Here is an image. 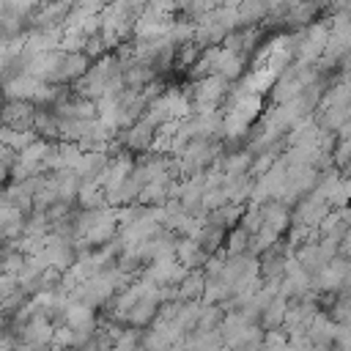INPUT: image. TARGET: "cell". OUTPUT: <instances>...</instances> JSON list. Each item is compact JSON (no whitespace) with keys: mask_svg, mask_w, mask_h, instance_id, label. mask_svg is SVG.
<instances>
[{"mask_svg":"<svg viewBox=\"0 0 351 351\" xmlns=\"http://www.w3.org/2000/svg\"><path fill=\"white\" fill-rule=\"evenodd\" d=\"M132 167H134V156L126 154V151H115V154H110V162H107V167L101 170V176H99L96 184H99L104 192H110V189L121 186V184L129 178Z\"/></svg>","mask_w":351,"mask_h":351,"instance_id":"obj_7","label":"cell"},{"mask_svg":"<svg viewBox=\"0 0 351 351\" xmlns=\"http://www.w3.org/2000/svg\"><path fill=\"white\" fill-rule=\"evenodd\" d=\"M225 236H228V233H225L222 228L203 222V225H200V230L195 233V241H197L208 255H217V252L225 247Z\"/></svg>","mask_w":351,"mask_h":351,"instance_id":"obj_22","label":"cell"},{"mask_svg":"<svg viewBox=\"0 0 351 351\" xmlns=\"http://www.w3.org/2000/svg\"><path fill=\"white\" fill-rule=\"evenodd\" d=\"M176 261L189 271H200L208 261V252L195 239H178L176 241Z\"/></svg>","mask_w":351,"mask_h":351,"instance_id":"obj_15","label":"cell"},{"mask_svg":"<svg viewBox=\"0 0 351 351\" xmlns=\"http://www.w3.org/2000/svg\"><path fill=\"white\" fill-rule=\"evenodd\" d=\"M0 140H3V145H5V148H11L14 154H22L30 143H36V140H38V134H36L33 129L14 132V129H3V126H0Z\"/></svg>","mask_w":351,"mask_h":351,"instance_id":"obj_23","label":"cell"},{"mask_svg":"<svg viewBox=\"0 0 351 351\" xmlns=\"http://www.w3.org/2000/svg\"><path fill=\"white\" fill-rule=\"evenodd\" d=\"M261 219H263L261 222L263 228L274 230L277 236H285L291 228V208L282 206L280 200H266V203H261Z\"/></svg>","mask_w":351,"mask_h":351,"instance_id":"obj_14","label":"cell"},{"mask_svg":"<svg viewBox=\"0 0 351 351\" xmlns=\"http://www.w3.org/2000/svg\"><path fill=\"white\" fill-rule=\"evenodd\" d=\"M222 154H225L222 140H189V143L176 154L181 178L203 176L206 170H211V167L219 162Z\"/></svg>","mask_w":351,"mask_h":351,"instance_id":"obj_1","label":"cell"},{"mask_svg":"<svg viewBox=\"0 0 351 351\" xmlns=\"http://www.w3.org/2000/svg\"><path fill=\"white\" fill-rule=\"evenodd\" d=\"M44 351H74V348H63V346H55V343H49Z\"/></svg>","mask_w":351,"mask_h":351,"instance_id":"obj_38","label":"cell"},{"mask_svg":"<svg viewBox=\"0 0 351 351\" xmlns=\"http://www.w3.org/2000/svg\"><path fill=\"white\" fill-rule=\"evenodd\" d=\"M19 236H25V214L5 203L0 208V241H16Z\"/></svg>","mask_w":351,"mask_h":351,"instance_id":"obj_17","label":"cell"},{"mask_svg":"<svg viewBox=\"0 0 351 351\" xmlns=\"http://www.w3.org/2000/svg\"><path fill=\"white\" fill-rule=\"evenodd\" d=\"M285 313H288V299L277 293V296H274V299L266 304V310L261 313V318H258V326H261V329H282Z\"/></svg>","mask_w":351,"mask_h":351,"instance_id":"obj_21","label":"cell"},{"mask_svg":"<svg viewBox=\"0 0 351 351\" xmlns=\"http://www.w3.org/2000/svg\"><path fill=\"white\" fill-rule=\"evenodd\" d=\"M326 214H329L326 200L318 197L315 192H310V195H304V197H299V200L293 203V208H291V225L315 230V225H318Z\"/></svg>","mask_w":351,"mask_h":351,"instance_id":"obj_4","label":"cell"},{"mask_svg":"<svg viewBox=\"0 0 351 351\" xmlns=\"http://www.w3.org/2000/svg\"><path fill=\"white\" fill-rule=\"evenodd\" d=\"M230 85L228 80L217 77V74H208V77H197L186 90L189 96V104H192V112H214V110H222L228 93H230Z\"/></svg>","mask_w":351,"mask_h":351,"instance_id":"obj_2","label":"cell"},{"mask_svg":"<svg viewBox=\"0 0 351 351\" xmlns=\"http://www.w3.org/2000/svg\"><path fill=\"white\" fill-rule=\"evenodd\" d=\"M49 178H52V186L58 192V200L74 206L77 203V195L82 189V181L77 178V173L74 170H58V173H49Z\"/></svg>","mask_w":351,"mask_h":351,"instance_id":"obj_16","label":"cell"},{"mask_svg":"<svg viewBox=\"0 0 351 351\" xmlns=\"http://www.w3.org/2000/svg\"><path fill=\"white\" fill-rule=\"evenodd\" d=\"M329 351H351V324H337L335 343Z\"/></svg>","mask_w":351,"mask_h":351,"instance_id":"obj_32","label":"cell"},{"mask_svg":"<svg viewBox=\"0 0 351 351\" xmlns=\"http://www.w3.org/2000/svg\"><path fill=\"white\" fill-rule=\"evenodd\" d=\"M14 351H38V348H33V346H27V343H16Z\"/></svg>","mask_w":351,"mask_h":351,"instance_id":"obj_39","label":"cell"},{"mask_svg":"<svg viewBox=\"0 0 351 351\" xmlns=\"http://www.w3.org/2000/svg\"><path fill=\"white\" fill-rule=\"evenodd\" d=\"M16 348V337L8 332V326L0 332V351H14Z\"/></svg>","mask_w":351,"mask_h":351,"instance_id":"obj_34","label":"cell"},{"mask_svg":"<svg viewBox=\"0 0 351 351\" xmlns=\"http://www.w3.org/2000/svg\"><path fill=\"white\" fill-rule=\"evenodd\" d=\"M5 66H8V58L3 55V58H0V85L5 82Z\"/></svg>","mask_w":351,"mask_h":351,"instance_id":"obj_37","label":"cell"},{"mask_svg":"<svg viewBox=\"0 0 351 351\" xmlns=\"http://www.w3.org/2000/svg\"><path fill=\"white\" fill-rule=\"evenodd\" d=\"M0 271H3V269H0Z\"/></svg>","mask_w":351,"mask_h":351,"instance_id":"obj_43","label":"cell"},{"mask_svg":"<svg viewBox=\"0 0 351 351\" xmlns=\"http://www.w3.org/2000/svg\"><path fill=\"white\" fill-rule=\"evenodd\" d=\"M222 315H225V310H222L219 304H203L195 332H197V335H203V332H217L219 324H222Z\"/></svg>","mask_w":351,"mask_h":351,"instance_id":"obj_27","label":"cell"},{"mask_svg":"<svg viewBox=\"0 0 351 351\" xmlns=\"http://www.w3.org/2000/svg\"><path fill=\"white\" fill-rule=\"evenodd\" d=\"M25 258H27V255H25L22 250H16L14 244L5 241L3 250H0V269L8 271V274H16V277H19V271L25 269Z\"/></svg>","mask_w":351,"mask_h":351,"instance_id":"obj_26","label":"cell"},{"mask_svg":"<svg viewBox=\"0 0 351 351\" xmlns=\"http://www.w3.org/2000/svg\"><path fill=\"white\" fill-rule=\"evenodd\" d=\"M36 112H38V107L30 104V101L0 99V126H3V129H14V132L33 129V123H36Z\"/></svg>","mask_w":351,"mask_h":351,"instance_id":"obj_3","label":"cell"},{"mask_svg":"<svg viewBox=\"0 0 351 351\" xmlns=\"http://www.w3.org/2000/svg\"><path fill=\"white\" fill-rule=\"evenodd\" d=\"M3 244H5V241H0V250H3Z\"/></svg>","mask_w":351,"mask_h":351,"instance_id":"obj_42","label":"cell"},{"mask_svg":"<svg viewBox=\"0 0 351 351\" xmlns=\"http://www.w3.org/2000/svg\"><path fill=\"white\" fill-rule=\"evenodd\" d=\"M41 3H44V0H8V11H5V14L19 16L22 22H30V16L41 8Z\"/></svg>","mask_w":351,"mask_h":351,"instance_id":"obj_31","label":"cell"},{"mask_svg":"<svg viewBox=\"0 0 351 351\" xmlns=\"http://www.w3.org/2000/svg\"><path fill=\"white\" fill-rule=\"evenodd\" d=\"M140 335H143V329L123 326V329L118 332V337L112 340L110 351H132V348H137V346H140Z\"/></svg>","mask_w":351,"mask_h":351,"instance_id":"obj_29","label":"cell"},{"mask_svg":"<svg viewBox=\"0 0 351 351\" xmlns=\"http://www.w3.org/2000/svg\"><path fill=\"white\" fill-rule=\"evenodd\" d=\"M132 351H145V348H143V346H137V348H132Z\"/></svg>","mask_w":351,"mask_h":351,"instance_id":"obj_41","label":"cell"},{"mask_svg":"<svg viewBox=\"0 0 351 351\" xmlns=\"http://www.w3.org/2000/svg\"><path fill=\"white\" fill-rule=\"evenodd\" d=\"M225 255H239V252H247L250 250V233L241 228V225H236L233 230H228V236H225Z\"/></svg>","mask_w":351,"mask_h":351,"instance_id":"obj_28","label":"cell"},{"mask_svg":"<svg viewBox=\"0 0 351 351\" xmlns=\"http://www.w3.org/2000/svg\"><path fill=\"white\" fill-rule=\"evenodd\" d=\"M173 184H176V181H170V178H154V181H148V184L140 189L137 203H143V206H165V203L170 200Z\"/></svg>","mask_w":351,"mask_h":351,"instance_id":"obj_19","label":"cell"},{"mask_svg":"<svg viewBox=\"0 0 351 351\" xmlns=\"http://www.w3.org/2000/svg\"><path fill=\"white\" fill-rule=\"evenodd\" d=\"M318 14H321V5L315 0H293L288 14H285V19H282V25L291 27V30H304L318 19Z\"/></svg>","mask_w":351,"mask_h":351,"instance_id":"obj_12","label":"cell"},{"mask_svg":"<svg viewBox=\"0 0 351 351\" xmlns=\"http://www.w3.org/2000/svg\"><path fill=\"white\" fill-rule=\"evenodd\" d=\"M107 206V197H104V189L99 184H82L80 195H77V208H104Z\"/></svg>","mask_w":351,"mask_h":351,"instance_id":"obj_25","label":"cell"},{"mask_svg":"<svg viewBox=\"0 0 351 351\" xmlns=\"http://www.w3.org/2000/svg\"><path fill=\"white\" fill-rule=\"evenodd\" d=\"M11 181V167H5V165H0V186H5Z\"/></svg>","mask_w":351,"mask_h":351,"instance_id":"obj_35","label":"cell"},{"mask_svg":"<svg viewBox=\"0 0 351 351\" xmlns=\"http://www.w3.org/2000/svg\"><path fill=\"white\" fill-rule=\"evenodd\" d=\"M329 318L335 324H351V293H337L332 307H329Z\"/></svg>","mask_w":351,"mask_h":351,"instance_id":"obj_30","label":"cell"},{"mask_svg":"<svg viewBox=\"0 0 351 351\" xmlns=\"http://www.w3.org/2000/svg\"><path fill=\"white\" fill-rule=\"evenodd\" d=\"M107 162H110V154L107 151H82L80 159H77V165H74V173H77V178L82 184H96L99 176H101V170L107 167Z\"/></svg>","mask_w":351,"mask_h":351,"instance_id":"obj_10","label":"cell"},{"mask_svg":"<svg viewBox=\"0 0 351 351\" xmlns=\"http://www.w3.org/2000/svg\"><path fill=\"white\" fill-rule=\"evenodd\" d=\"M252 159H255L252 151H247V148H236V151H230V154H222L219 162H217L214 167H219L225 178H241V176H250V170H252Z\"/></svg>","mask_w":351,"mask_h":351,"instance_id":"obj_11","label":"cell"},{"mask_svg":"<svg viewBox=\"0 0 351 351\" xmlns=\"http://www.w3.org/2000/svg\"><path fill=\"white\" fill-rule=\"evenodd\" d=\"M346 104H351V82L340 80V82H335L332 88L324 90L318 107H346Z\"/></svg>","mask_w":351,"mask_h":351,"instance_id":"obj_24","label":"cell"},{"mask_svg":"<svg viewBox=\"0 0 351 351\" xmlns=\"http://www.w3.org/2000/svg\"><path fill=\"white\" fill-rule=\"evenodd\" d=\"M58 324H66L69 329H80V332H96L99 329V315H96L93 307H88V304H82V302L69 296L66 310H63Z\"/></svg>","mask_w":351,"mask_h":351,"instance_id":"obj_9","label":"cell"},{"mask_svg":"<svg viewBox=\"0 0 351 351\" xmlns=\"http://www.w3.org/2000/svg\"><path fill=\"white\" fill-rule=\"evenodd\" d=\"M203 285H206L203 271H186V277L173 288V299L176 302H203Z\"/></svg>","mask_w":351,"mask_h":351,"instance_id":"obj_18","label":"cell"},{"mask_svg":"<svg viewBox=\"0 0 351 351\" xmlns=\"http://www.w3.org/2000/svg\"><path fill=\"white\" fill-rule=\"evenodd\" d=\"M241 214H244V206H233V203H225V206H219V208L208 211L203 222H208V225H217V228H222V230L228 233V230H233V228L239 225Z\"/></svg>","mask_w":351,"mask_h":351,"instance_id":"obj_20","label":"cell"},{"mask_svg":"<svg viewBox=\"0 0 351 351\" xmlns=\"http://www.w3.org/2000/svg\"><path fill=\"white\" fill-rule=\"evenodd\" d=\"M47 244H44V261H47V266L49 269H55V271H69L71 266H74V261H77V247H74V241H69V239H58V236H47L44 239Z\"/></svg>","mask_w":351,"mask_h":351,"instance_id":"obj_6","label":"cell"},{"mask_svg":"<svg viewBox=\"0 0 351 351\" xmlns=\"http://www.w3.org/2000/svg\"><path fill=\"white\" fill-rule=\"evenodd\" d=\"M271 351H293L291 346H280V348H271Z\"/></svg>","mask_w":351,"mask_h":351,"instance_id":"obj_40","label":"cell"},{"mask_svg":"<svg viewBox=\"0 0 351 351\" xmlns=\"http://www.w3.org/2000/svg\"><path fill=\"white\" fill-rule=\"evenodd\" d=\"M261 41H263V30H261V25H252V27H236V30H230V33L225 36L222 47H225L228 52H233V55L250 60V58L258 52Z\"/></svg>","mask_w":351,"mask_h":351,"instance_id":"obj_5","label":"cell"},{"mask_svg":"<svg viewBox=\"0 0 351 351\" xmlns=\"http://www.w3.org/2000/svg\"><path fill=\"white\" fill-rule=\"evenodd\" d=\"M230 351H261V346H258V343H247V346H236V348H230Z\"/></svg>","mask_w":351,"mask_h":351,"instance_id":"obj_36","label":"cell"},{"mask_svg":"<svg viewBox=\"0 0 351 351\" xmlns=\"http://www.w3.org/2000/svg\"><path fill=\"white\" fill-rule=\"evenodd\" d=\"M348 266H351V261H346V258H340V255L332 258V261L313 277V291H318V293H340Z\"/></svg>","mask_w":351,"mask_h":351,"instance_id":"obj_8","label":"cell"},{"mask_svg":"<svg viewBox=\"0 0 351 351\" xmlns=\"http://www.w3.org/2000/svg\"><path fill=\"white\" fill-rule=\"evenodd\" d=\"M19 291V277L16 274H8V271H0V299L3 296H11Z\"/></svg>","mask_w":351,"mask_h":351,"instance_id":"obj_33","label":"cell"},{"mask_svg":"<svg viewBox=\"0 0 351 351\" xmlns=\"http://www.w3.org/2000/svg\"><path fill=\"white\" fill-rule=\"evenodd\" d=\"M121 80H123V88H126V90H143V88H148L154 80H159V74L154 71V66L140 63V60L132 58V60L123 63Z\"/></svg>","mask_w":351,"mask_h":351,"instance_id":"obj_13","label":"cell"}]
</instances>
